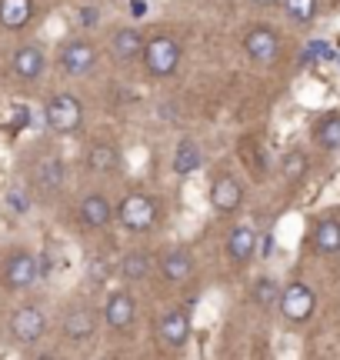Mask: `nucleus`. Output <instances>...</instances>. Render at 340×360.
I'll return each instance as SVG.
<instances>
[{
  "label": "nucleus",
  "instance_id": "nucleus-1",
  "mask_svg": "<svg viewBox=\"0 0 340 360\" xmlns=\"http://www.w3.org/2000/svg\"><path fill=\"white\" fill-rule=\"evenodd\" d=\"M44 120L53 134H74L84 120V110H80V101L74 94H53L47 107H44Z\"/></svg>",
  "mask_w": 340,
  "mask_h": 360
},
{
  "label": "nucleus",
  "instance_id": "nucleus-2",
  "mask_svg": "<svg viewBox=\"0 0 340 360\" xmlns=\"http://www.w3.org/2000/svg\"><path fill=\"white\" fill-rule=\"evenodd\" d=\"M117 220L133 233H144L157 224V204L147 193H127L117 207Z\"/></svg>",
  "mask_w": 340,
  "mask_h": 360
},
{
  "label": "nucleus",
  "instance_id": "nucleus-3",
  "mask_svg": "<svg viewBox=\"0 0 340 360\" xmlns=\"http://www.w3.org/2000/svg\"><path fill=\"white\" fill-rule=\"evenodd\" d=\"M277 307H280V314H284V321L287 323H307L310 317H314L317 297H314V290H310L307 283L297 281V283H290V287L280 290Z\"/></svg>",
  "mask_w": 340,
  "mask_h": 360
},
{
  "label": "nucleus",
  "instance_id": "nucleus-4",
  "mask_svg": "<svg viewBox=\"0 0 340 360\" xmlns=\"http://www.w3.org/2000/svg\"><path fill=\"white\" fill-rule=\"evenodd\" d=\"M144 64H147V74H154V77H174V70L181 67V44L170 37L147 40Z\"/></svg>",
  "mask_w": 340,
  "mask_h": 360
},
{
  "label": "nucleus",
  "instance_id": "nucleus-5",
  "mask_svg": "<svg viewBox=\"0 0 340 360\" xmlns=\"http://www.w3.org/2000/svg\"><path fill=\"white\" fill-rule=\"evenodd\" d=\"M47 330V321H44V310L34 307V304H27V307H17L11 317V334L17 344H24V347H34L40 337Z\"/></svg>",
  "mask_w": 340,
  "mask_h": 360
},
{
  "label": "nucleus",
  "instance_id": "nucleus-6",
  "mask_svg": "<svg viewBox=\"0 0 340 360\" xmlns=\"http://www.w3.org/2000/svg\"><path fill=\"white\" fill-rule=\"evenodd\" d=\"M37 277H40V267H37V257H34L30 250L11 254L7 270H4V287H7V290H27V287L37 283Z\"/></svg>",
  "mask_w": 340,
  "mask_h": 360
},
{
  "label": "nucleus",
  "instance_id": "nucleus-7",
  "mask_svg": "<svg viewBox=\"0 0 340 360\" xmlns=\"http://www.w3.org/2000/svg\"><path fill=\"white\" fill-rule=\"evenodd\" d=\"M93 64H97V51H93V44H87V40H74L60 53V70H64L67 77H84V74L93 70Z\"/></svg>",
  "mask_w": 340,
  "mask_h": 360
},
{
  "label": "nucleus",
  "instance_id": "nucleus-8",
  "mask_svg": "<svg viewBox=\"0 0 340 360\" xmlns=\"http://www.w3.org/2000/svg\"><path fill=\"white\" fill-rule=\"evenodd\" d=\"M244 51L254 64H270L277 60V53H280V40L270 27H254L247 37H244Z\"/></svg>",
  "mask_w": 340,
  "mask_h": 360
},
{
  "label": "nucleus",
  "instance_id": "nucleus-9",
  "mask_svg": "<svg viewBox=\"0 0 340 360\" xmlns=\"http://www.w3.org/2000/svg\"><path fill=\"white\" fill-rule=\"evenodd\" d=\"M157 337L167 347H183L190 340V314L187 310H167L157 323Z\"/></svg>",
  "mask_w": 340,
  "mask_h": 360
},
{
  "label": "nucleus",
  "instance_id": "nucleus-10",
  "mask_svg": "<svg viewBox=\"0 0 340 360\" xmlns=\"http://www.w3.org/2000/svg\"><path fill=\"white\" fill-rule=\"evenodd\" d=\"M114 217H117V207L110 204L104 193H87V197L80 200V224H84V227L100 231V227H107Z\"/></svg>",
  "mask_w": 340,
  "mask_h": 360
},
{
  "label": "nucleus",
  "instance_id": "nucleus-11",
  "mask_svg": "<svg viewBox=\"0 0 340 360\" xmlns=\"http://www.w3.org/2000/svg\"><path fill=\"white\" fill-rule=\"evenodd\" d=\"M210 204L217 207L221 214H234V210H240V204H244V187H240V180L230 177V174L217 177L214 180V187H210Z\"/></svg>",
  "mask_w": 340,
  "mask_h": 360
},
{
  "label": "nucleus",
  "instance_id": "nucleus-12",
  "mask_svg": "<svg viewBox=\"0 0 340 360\" xmlns=\"http://www.w3.org/2000/svg\"><path fill=\"white\" fill-rule=\"evenodd\" d=\"M144 44L147 40L140 37L137 27H120L117 34L110 37V53H114V60H120V64H131L137 57H144Z\"/></svg>",
  "mask_w": 340,
  "mask_h": 360
},
{
  "label": "nucleus",
  "instance_id": "nucleus-13",
  "mask_svg": "<svg viewBox=\"0 0 340 360\" xmlns=\"http://www.w3.org/2000/svg\"><path fill=\"white\" fill-rule=\"evenodd\" d=\"M254 250H257V233H254V227L240 224V227H234V231L227 233V257L234 260V264H247V260L254 257Z\"/></svg>",
  "mask_w": 340,
  "mask_h": 360
},
{
  "label": "nucleus",
  "instance_id": "nucleus-14",
  "mask_svg": "<svg viewBox=\"0 0 340 360\" xmlns=\"http://www.w3.org/2000/svg\"><path fill=\"white\" fill-rule=\"evenodd\" d=\"M133 317H137V304H133L131 294H114L107 300L104 307V321L107 327H114V330H124V327H131Z\"/></svg>",
  "mask_w": 340,
  "mask_h": 360
},
{
  "label": "nucleus",
  "instance_id": "nucleus-15",
  "mask_svg": "<svg viewBox=\"0 0 340 360\" xmlns=\"http://www.w3.org/2000/svg\"><path fill=\"white\" fill-rule=\"evenodd\" d=\"M93 330H97V317H93L87 307H74L64 317V334H67V340H74V344L91 340Z\"/></svg>",
  "mask_w": 340,
  "mask_h": 360
},
{
  "label": "nucleus",
  "instance_id": "nucleus-16",
  "mask_svg": "<svg viewBox=\"0 0 340 360\" xmlns=\"http://www.w3.org/2000/svg\"><path fill=\"white\" fill-rule=\"evenodd\" d=\"M44 51L40 47H34V44H27V47H20V51L13 53V74L20 80H37L40 74H44Z\"/></svg>",
  "mask_w": 340,
  "mask_h": 360
},
{
  "label": "nucleus",
  "instance_id": "nucleus-17",
  "mask_svg": "<svg viewBox=\"0 0 340 360\" xmlns=\"http://www.w3.org/2000/svg\"><path fill=\"white\" fill-rule=\"evenodd\" d=\"M34 17V0H0V27L24 30Z\"/></svg>",
  "mask_w": 340,
  "mask_h": 360
},
{
  "label": "nucleus",
  "instance_id": "nucleus-18",
  "mask_svg": "<svg viewBox=\"0 0 340 360\" xmlns=\"http://www.w3.org/2000/svg\"><path fill=\"white\" fill-rule=\"evenodd\" d=\"M314 250L317 254H340V220L327 217L314 227Z\"/></svg>",
  "mask_w": 340,
  "mask_h": 360
},
{
  "label": "nucleus",
  "instance_id": "nucleus-19",
  "mask_svg": "<svg viewBox=\"0 0 340 360\" xmlns=\"http://www.w3.org/2000/svg\"><path fill=\"white\" fill-rule=\"evenodd\" d=\"M160 270H164V277L174 283L187 281L190 274H194V257H190V250H174L167 257L160 260Z\"/></svg>",
  "mask_w": 340,
  "mask_h": 360
},
{
  "label": "nucleus",
  "instance_id": "nucleus-20",
  "mask_svg": "<svg viewBox=\"0 0 340 360\" xmlns=\"http://www.w3.org/2000/svg\"><path fill=\"white\" fill-rule=\"evenodd\" d=\"M200 164H204V154H200V147H197L194 141H181V143H177V150H174V174L187 177V174L200 170Z\"/></svg>",
  "mask_w": 340,
  "mask_h": 360
},
{
  "label": "nucleus",
  "instance_id": "nucleus-21",
  "mask_svg": "<svg viewBox=\"0 0 340 360\" xmlns=\"http://www.w3.org/2000/svg\"><path fill=\"white\" fill-rule=\"evenodd\" d=\"M34 180H37L40 187H47V191H53V187H60L64 184V164H60V157H40L37 167H34Z\"/></svg>",
  "mask_w": 340,
  "mask_h": 360
},
{
  "label": "nucleus",
  "instance_id": "nucleus-22",
  "mask_svg": "<svg viewBox=\"0 0 340 360\" xmlns=\"http://www.w3.org/2000/svg\"><path fill=\"white\" fill-rule=\"evenodd\" d=\"M87 164H91V170H97V174H110V170L120 167V150L114 143H93L91 154H87Z\"/></svg>",
  "mask_w": 340,
  "mask_h": 360
},
{
  "label": "nucleus",
  "instance_id": "nucleus-23",
  "mask_svg": "<svg viewBox=\"0 0 340 360\" xmlns=\"http://www.w3.org/2000/svg\"><path fill=\"white\" fill-rule=\"evenodd\" d=\"M147 270H150V257H147L144 250H133L127 257L120 260V277L124 281H144Z\"/></svg>",
  "mask_w": 340,
  "mask_h": 360
},
{
  "label": "nucleus",
  "instance_id": "nucleus-24",
  "mask_svg": "<svg viewBox=\"0 0 340 360\" xmlns=\"http://www.w3.org/2000/svg\"><path fill=\"white\" fill-rule=\"evenodd\" d=\"M314 137L320 147H327V150H337L340 147V117H327V120H320L314 130Z\"/></svg>",
  "mask_w": 340,
  "mask_h": 360
},
{
  "label": "nucleus",
  "instance_id": "nucleus-25",
  "mask_svg": "<svg viewBox=\"0 0 340 360\" xmlns=\"http://www.w3.org/2000/svg\"><path fill=\"white\" fill-rule=\"evenodd\" d=\"M280 4L290 20H297V24H310L317 17V0H280Z\"/></svg>",
  "mask_w": 340,
  "mask_h": 360
},
{
  "label": "nucleus",
  "instance_id": "nucleus-26",
  "mask_svg": "<svg viewBox=\"0 0 340 360\" xmlns=\"http://www.w3.org/2000/svg\"><path fill=\"white\" fill-rule=\"evenodd\" d=\"M280 174H284V180H301L303 174H307V157L301 154V150H290L287 157H284V164H280Z\"/></svg>",
  "mask_w": 340,
  "mask_h": 360
},
{
  "label": "nucleus",
  "instance_id": "nucleus-27",
  "mask_svg": "<svg viewBox=\"0 0 340 360\" xmlns=\"http://www.w3.org/2000/svg\"><path fill=\"white\" fill-rule=\"evenodd\" d=\"M277 297H280L277 283L270 281V277H261V281H257V287H254V300H257L261 307H270V304H277Z\"/></svg>",
  "mask_w": 340,
  "mask_h": 360
},
{
  "label": "nucleus",
  "instance_id": "nucleus-28",
  "mask_svg": "<svg viewBox=\"0 0 340 360\" xmlns=\"http://www.w3.org/2000/svg\"><path fill=\"white\" fill-rule=\"evenodd\" d=\"M7 207H11V214H17V217H27V210H30V197H27L20 187H13V191L7 193Z\"/></svg>",
  "mask_w": 340,
  "mask_h": 360
},
{
  "label": "nucleus",
  "instance_id": "nucleus-29",
  "mask_svg": "<svg viewBox=\"0 0 340 360\" xmlns=\"http://www.w3.org/2000/svg\"><path fill=\"white\" fill-rule=\"evenodd\" d=\"M110 274H114V267H110V260L107 257H93L91 260V281L93 283H107L110 281Z\"/></svg>",
  "mask_w": 340,
  "mask_h": 360
},
{
  "label": "nucleus",
  "instance_id": "nucleus-30",
  "mask_svg": "<svg viewBox=\"0 0 340 360\" xmlns=\"http://www.w3.org/2000/svg\"><path fill=\"white\" fill-rule=\"evenodd\" d=\"M307 57H310V60H324V57H330L327 44H324V40H314V44H310V51H307Z\"/></svg>",
  "mask_w": 340,
  "mask_h": 360
},
{
  "label": "nucleus",
  "instance_id": "nucleus-31",
  "mask_svg": "<svg viewBox=\"0 0 340 360\" xmlns=\"http://www.w3.org/2000/svg\"><path fill=\"white\" fill-rule=\"evenodd\" d=\"M77 17L84 27H97V7H80Z\"/></svg>",
  "mask_w": 340,
  "mask_h": 360
},
{
  "label": "nucleus",
  "instance_id": "nucleus-32",
  "mask_svg": "<svg viewBox=\"0 0 340 360\" xmlns=\"http://www.w3.org/2000/svg\"><path fill=\"white\" fill-rule=\"evenodd\" d=\"M24 120H30V114H27L24 107H17V114H13V130L24 127Z\"/></svg>",
  "mask_w": 340,
  "mask_h": 360
},
{
  "label": "nucleus",
  "instance_id": "nucleus-33",
  "mask_svg": "<svg viewBox=\"0 0 340 360\" xmlns=\"http://www.w3.org/2000/svg\"><path fill=\"white\" fill-rule=\"evenodd\" d=\"M257 7H274V4H280V0H254Z\"/></svg>",
  "mask_w": 340,
  "mask_h": 360
}]
</instances>
